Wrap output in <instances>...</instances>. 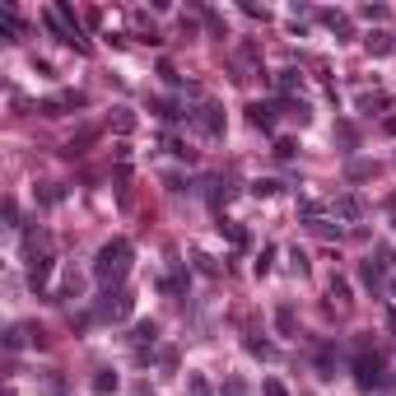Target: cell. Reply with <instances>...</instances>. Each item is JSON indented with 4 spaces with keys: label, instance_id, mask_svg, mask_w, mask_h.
I'll use <instances>...</instances> for the list:
<instances>
[{
    "label": "cell",
    "instance_id": "4316f807",
    "mask_svg": "<svg viewBox=\"0 0 396 396\" xmlns=\"http://www.w3.org/2000/svg\"><path fill=\"white\" fill-rule=\"evenodd\" d=\"M290 266H294L299 275H308V271H312V261H308V252H299V247L290 252Z\"/></svg>",
    "mask_w": 396,
    "mask_h": 396
},
{
    "label": "cell",
    "instance_id": "d6a6232c",
    "mask_svg": "<svg viewBox=\"0 0 396 396\" xmlns=\"http://www.w3.org/2000/svg\"><path fill=\"white\" fill-rule=\"evenodd\" d=\"M205 24H210L214 38H229V29H224V19H219V15H205Z\"/></svg>",
    "mask_w": 396,
    "mask_h": 396
},
{
    "label": "cell",
    "instance_id": "d4e9b609",
    "mask_svg": "<svg viewBox=\"0 0 396 396\" xmlns=\"http://www.w3.org/2000/svg\"><path fill=\"white\" fill-rule=\"evenodd\" d=\"M280 191V182L275 177H261V182H252V196H275Z\"/></svg>",
    "mask_w": 396,
    "mask_h": 396
},
{
    "label": "cell",
    "instance_id": "ac0fdd59",
    "mask_svg": "<svg viewBox=\"0 0 396 396\" xmlns=\"http://www.w3.org/2000/svg\"><path fill=\"white\" fill-rule=\"evenodd\" d=\"M219 233L229 238L233 247H247V233H243V224H233V219H219Z\"/></svg>",
    "mask_w": 396,
    "mask_h": 396
},
{
    "label": "cell",
    "instance_id": "8992f818",
    "mask_svg": "<svg viewBox=\"0 0 396 396\" xmlns=\"http://www.w3.org/2000/svg\"><path fill=\"white\" fill-rule=\"evenodd\" d=\"M196 126L205 131V136H224V112H219V103H205L196 112Z\"/></svg>",
    "mask_w": 396,
    "mask_h": 396
},
{
    "label": "cell",
    "instance_id": "9c48e42d",
    "mask_svg": "<svg viewBox=\"0 0 396 396\" xmlns=\"http://www.w3.org/2000/svg\"><path fill=\"white\" fill-rule=\"evenodd\" d=\"M275 331H280V335H294V331H299V317H294V308H290V303L275 308Z\"/></svg>",
    "mask_w": 396,
    "mask_h": 396
},
{
    "label": "cell",
    "instance_id": "484cf974",
    "mask_svg": "<svg viewBox=\"0 0 396 396\" xmlns=\"http://www.w3.org/2000/svg\"><path fill=\"white\" fill-rule=\"evenodd\" d=\"M261 396H290V387H285L280 378H266L261 382Z\"/></svg>",
    "mask_w": 396,
    "mask_h": 396
},
{
    "label": "cell",
    "instance_id": "e575fe53",
    "mask_svg": "<svg viewBox=\"0 0 396 396\" xmlns=\"http://www.w3.org/2000/svg\"><path fill=\"white\" fill-rule=\"evenodd\" d=\"M159 364H164L168 373H173V368H177V350H164V354H159Z\"/></svg>",
    "mask_w": 396,
    "mask_h": 396
},
{
    "label": "cell",
    "instance_id": "f35d334b",
    "mask_svg": "<svg viewBox=\"0 0 396 396\" xmlns=\"http://www.w3.org/2000/svg\"><path fill=\"white\" fill-rule=\"evenodd\" d=\"M387 294H392V299H396V280H387Z\"/></svg>",
    "mask_w": 396,
    "mask_h": 396
},
{
    "label": "cell",
    "instance_id": "d6986e66",
    "mask_svg": "<svg viewBox=\"0 0 396 396\" xmlns=\"http://www.w3.org/2000/svg\"><path fill=\"white\" fill-rule=\"evenodd\" d=\"M326 290H331V299H335L340 308L350 303V280H345V275H331V285H326Z\"/></svg>",
    "mask_w": 396,
    "mask_h": 396
},
{
    "label": "cell",
    "instance_id": "836d02e7",
    "mask_svg": "<svg viewBox=\"0 0 396 396\" xmlns=\"http://www.w3.org/2000/svg\"><path fill=\"white\" fill-rule=\"evenodd\" d=\"M196 266H200V271H205V275H219V266H214V261L205 257V252H196Z\"/></svg>",
    "mask_w": 396,
    "mask_h": 396
},
{
    "label": "cell",
    "instance_id": "4fadbf2b",
    "mask_svg": "<svg viewBox=\"0 0 396 396\" xmlns=\"http://www.w3.org/2000/svg\"><path fill=\"white\" fill-rule=\"evenodd\" d=\"M154 335H159V326H154V322H136V331H131V340H136V350L145 354V345H154Z\"/></svg>",
    "mask_w": 396,
    "mask_h": 396
},
{
    "label": "cell",
    "instance_id": "f1b7e54d",
    "mask_svg": "<svg viewBox=\"0 0 396 396\" xmlns=\"http://www.w3.org/2000/svg\"><path fill=\"white\" fill-rule=\"evenodd\" d=\"M164 290H168V294L187 290V271H173V275H168V280H164Z\"/></svg>",
    "mask_w": 396,
    "mask_h": 396
},
{
    "label": "cell",
    "instance_id": "9a60e30c",
    "mask_svg": "<svg viewBox=\"0 0 396 396\" xmlns=\"http://www.w3.org/2000/svg\"><path fill=\"white\" fill-rule=\"evenodd\" d=\"M93 140H98V131H93V126H84V131H79V136L70 140V145H65V154H70V159H75V154H84V150H89Z\"/></svg>",
    "mask_w": 396,
    "mask_h": 396
},
{
    "label": "cell",
    "instance_id": "1f68e13d",
    "mask_svg": "<svg viewBox=\"0 0 396 396\" xmlns=\"http://www.w3.org/2000/svg\"><path fill=\"white\" fill-rule=\"evenodd\" d=\"M247 350H252V354H257V359H271V345H266V340H247Z\"/></svg>",
    "mask_w": 396,
    "mask_h": 396
},
{
    "label": "cell",
    "instance_id": "ffe728a7",
    "mask_svg": "<svg viewBox=\"0 0 396 396\" xmlns=\"http://www.w3.org/2000/svg\"><path fill=\"white\" fill-rule=\"evenodd\" d=\"M247 122L257 126V131H271V107H261V103H252V107H247Z\"/></svg>",
    "mask_w": 396,
    "mask_h": 396
},
{
    "label": "cell",
    "instance_id": "7402d4cb",
    "mask_svg": "<svg viewBox=\"0 0 396 396\" xmlns=\"http://www.w3.org/2000/svg\"><path fill=\"white\" fill-rule=\"evenodd\" d=\"M93 392H98V396L117 392V373H112V368H103V373H98V378H93Z\"/></svg>",
    "mask_w": 396,
    "mask_h": 396
},
{
    "label": "cell",
    "instance_id": "ab89813d",
    "mask_svg": "<svg viewBox=\"0 0 396 396\" xmlns=\"http://www.w3.org/2000/svg\"><path fill=\"white\" fill-rule=\"evenodd\" d=\"M392 229H396V214H392Z\"/></svg>",
    "mask_w": 396,
    "mask_h": 396
},
{
    "label": "cell",
    "instance_id": "7a4b0ae2",
    "mask_svg": "<svg viewBox=\"0 0 396 396\" xmlns=\"http://www.w3.org/2000/svg\"><path fill=\"white\" fill-rule=\"evenodd\" d=\"M131 308H136V299L126 290H103V299H98V308H93V317L98 322H126L131 317Z\"/></svg>",
    "mask_w": 396,
    "mask_h": 396
},
{
    "label": "cell",
    "instance_id": "603a6c76",
    "mask_svg": "<svg viewBox=\"0 0 396 396\" xmlns=\"http://www.w3.org/2000/svg\"><path fill=\"white\" fill-rule=\"evenodd\" d=\"M271 261H275V247H261L257 261H252V271H257V275H271Z\"/></svg>",
    "mask_w": 396,
    "mask_h": 396
},
{
    "label": "cell",
    "instance_id": "5b68a950",
    "mask_svg": "<svg viewBox=\"0 0 396 396\" xmlns=\"http://www.w3.org/2000/svg\"><path fill=\"white\" fill-rule=\"evenodd\" d=\"M331 210H335V219H364L368 205H364V196H354V191H340V196L331 200Z\"/></svg>",
    "mask_w": 396,
    "mask_h": 396
},
{
    "label": "cell",
    "instance_id": "44dd1931",
    "mask_svg": "<svg viewBox=\"0 0 396 396\" xmlns=\"http://www.w3.org/2000/svg\"><path fill=\"white\" fill-rule=\"evenodd\" d=\"M275 89H285V93L303 89V75H299V70H280V75H275Z\"/></svg>",
    "mask_w": 396,
    "mask_h": 396
},
{
    "label": "cell",
    "instance_id": "30bf717a",
    "mask_svg": "<svg viewBox=\"0 0 396 396\" xmlns=\"http://www.w3.org/2000/svg\"><path fill=\"white\" fill-rule=\"evenodd\" d=\"M280 112H285V117H294L299 126H308V122H312V107H308V103H299V98H285V103H280Z\"/></svg>",
    "mask_w": 396,
    "mask_h": 396
},
{
    "label": "cell",
    "instance_id": "8fae6325",
    "mask_svg": "<svg viewBox=\"0 0 396 396\" xmlns=\"http://www.w3.org/2000/svg\"><path fill=\"white\" fill-rule=\"evenodd\" d=\"M373 173H378V164H368V159H350V164H345V177H350V182H368Z\"/></svg>",
    "mask_w": 396,
    "mask_h": 396
},
{
    "label": "cell",
    "instance_id": "e0dca14e",
    "mask_svg": "<svg viewBox=\"0 0 396 396\" xmlns=\"http://www.w3.org/2000/svg\"><path fill=\"white\" fill-rule=\"evenodd\" d=\"M322 24H326V29H335V33H340V38H345V33H350V19H345V15H340V10H322Z\"/></svg>",
    "mask_w": 396,
    "mask_h": 396
},
{
    "label": "cell",
    "instance_id": "8d00e7d4",
    "mask_svg": "<svg viewBox=\"0 0 396 396\" xmlns=\"http://www.w3.org/2000/svg\"><path fill=\"white\" fill-rule=\"evenodd\" d=\"M219 396H243V382L233 378V382H229V387H224V392H219Z\"/></svg>",
    "mask_w": 396,
    "mask_h": 396
},
{
    "label": "cell",
    "instance_id": "4dcf8cb0",
    "mask_svg": "<svg viewBox=\"0 0 396 396\" xmlns=\"http://www.w3.org/2000/svg\"><path fill=\"white\" fill-rule=\"evenodd\" d=\"M275 154H280V159H294L299 145H294V140H275Z\"/></svg>",
    "mask_w": 396,
    "mask_h": 396
},
{
    "label": "cell",
    "instance_id": "d590c367",
    "mask_svg": "<svg viewBox=\"0 0 396 396\" xmlns=\"http://www.w3.org/2000/svg\"><path fill=\"white\" fill-rule=\"evenodd\" d=\"M359 15H364V19H387V10H382V5H364Z\"/></svg>",
    "mask_w": 396,
    "mask_h": 396
},
{
    "label": "cell",
    "instance_id": "277c9868",
    "mask_svg": "<svg viewBox=\"0 0 396 396\" xmlns=\"http://www.w3.org/2000/svg\"><path fill=\"white\" fill-rule=\"evenodd\" d=\"M392 252H382V261H364V266H359V280H364L368 290H382V285H387V266H392Z\"/></svg>",
    "mask_w": 396,
    "mask_h": 396
},
{
    "label": "cell",
    "instance_id": "5bb4252c",
    "mask_svg": "<svg viewBox=\"0 0 396 396\" xmlns=\"http://www.w3.org/2000/svg\"><path fill=\"white\" fill-rule=\"evenodd\" d=\"M364 47H368V56H387V52H392V38H387V33H368L364 38Z\"/></svg>",
    "mask_w": 396,
    "mask_h": 396
},
{
    "label": "cell",
    "instance_id": "83f0119b",
    "mask_svg": "<svg viewBox=\"0 0 396 396\" xmlns=\"http://www.w3.org/2000/svg\"><path fill=\"white\" fill-rule=\"evenodd\" d=\"M24 335H29V326H10V331H5V345L19 350V345H24Z\"/></svg>",
    "mask_w": 396,
    "mask_h": 396
},
{
    "label": "cell",
    "instance_id": "3957f363",
    "mask_svg": "<svg viewBox=\"0 0 396 396\" xmlns=\"http://www.w3.org/2000/svg\"><path fill=\"white\" fill-rule=\"evenodd\" d=\"M382 354L378 350H359L354 354V382L364 387V392H373V387H382Z\"/></svg>",
    "mask_w": 396,
    "mask_h": 396
},
{
    "label": "cell",
    "instance_id": "74e56055",
    "mask_svg": "<svg viewBox=\"0 0 396 396\" xmlns=\"http://www.w3.org/2000/svg\"><path fill=\"white\" fill-rule=\"evenodd\" d=\"M382 131H387V136H396V117H387V122H382Z\"/></svg>",
    "mask_w": 396,
    "mask_h": 396
},
{
    "label": "cell",
    "instance_id": "ba28073f",
    "mask_svg": "<svg viewBox=\"0 0 396 396\" xmlns=\"http://www.w3.org/2000/svg\"><path fill=\"white\" fill-rule=\"evenodd\" d=\"M335 368H340L335 345H322V350H317V373H322V378H335Z\"/></svg>",
    "mask_w": 396,
    "mask_h": 396
},
{
    "label": "cell",
    "instance_id": "6da1fadb",
    "mask_svg": "<svg viewBox=\"0 0 396 396\" xmlns=\"http://www.w3.org/2000/svg\"><path fill=\"white\" fill-rule=\"evenodd\" d=\"M131 243L126 238H112V243H103L98 247V261H93V275L103 280L107 290H122V280H126V271H131Z\"/></svg>",
    "mask_w": 396,
    "mask_h": 396
},
{
    "label": "cell",
    "instance_id": "cb8c5ba5",
    "mask_svg": "<svg viewBox=\"0 0 396 396\" xmlns=\"http://www.w3.org/2000/svg\"><path fill=\"white\" fill-rule=\"evenodd\" d=\"M187 392L191 396H210V382L200 378V373H187Z\"/></svg>",
    "mask_w": 396,
    "mask_h": 396
},
{
    "label": "cell",
    "instance_id": "7c38bea8",
    "mask_svg": "<svg viewBox=\"0 0 396 396\" xmlns=\"http://www.w3.org/2000/svg\"><path fill=\"white\" fill-rule=\"evenodd\" d=\"M150 107L164 117V122H177V117H187L182 112V103H173V98H150Z\"/></svg>",
    "mask_w": 396,
    "mask_h": 396
},
{
    "label": "cell",
    "instance_id": "f546056e",
    "mask_svg": "<svg viewBox=\"0 0 396 396\" xmlns=\"http://www.w3.org/2000/svg\"><path fill=\"white\" fill-rule=\"evenodd\" d=\"M229 196H233V191L224 182H210V205H219V200H229Z\"/></svg>",
    "mask_w": 396,
    "mask_h": 396
},
{
    "label": "cell",
    "instance_id": "52a82bcc",
    "mask_svg": "<svg viewBox=\"0 0 396 396\" xmlns=\"http://www.w3.org/2000/svg\"><path fill=\"white\" fill-rule=\"evenodd\" d=\"M47 280H52V257L42 252L38 261H29V290H33V294H42V290H47Z\"/></svg>",
    "mask_w": 396,
    "mask_h": 396
},
{
    "label": "cell",
    "instance_id": "2e32d148",
    "mask_svg": "<svg viewBox=\"0 0 396 396\" xmlns=\"http://www.w3.org/2000/svg\"><path fill=\"white\" fill-rule=\"evenodd\" d=\"M79 294H84V280H79V275L70 271V275H65V280H61V290H56V299H61V303H65V299H79Z\"/></svg>",
    "mask_w": 396,
    "mask_h": 396
}]
</instances>
